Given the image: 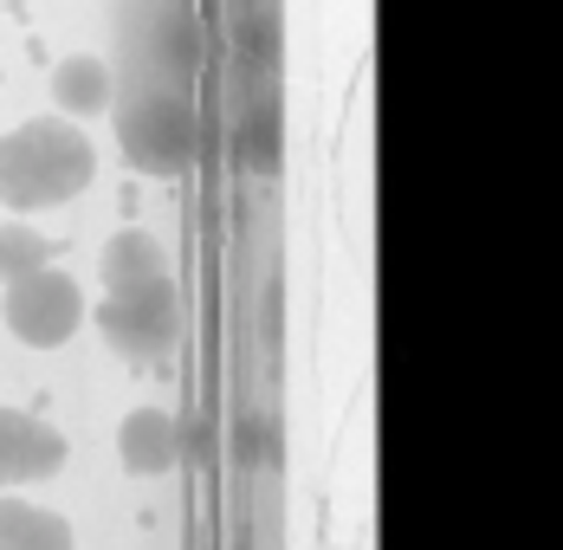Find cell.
<instances>
[{
  "label": "cell",
  "instance_id": "obj_1",
  "mask_svg": "<svg viewBox=\"0 0 563 550\" xmlns=\"http://www.w3.org/2000/svg\"><path fill=\"white\" fill-rule=\"evenodd\" d=\"M91 175H98L91 136L71 130L65 117H33V123L0 136V208H13V215L58 208L71 195H85Z\"/></svg>",
  "mask_w": 563,
  "mask_h": 550
},
{
  "label": "cell",
  "instance_id": "obj_2",
  "mask_svg": "<svg viewBox=\"0 0 563 550\" xmlns=\"http://www.w3.org/2000/svg\"><path fill=\"white\" fill-rule=\"evenodd\" d=\"M7 285V330L33 350H58L71 330L85 324V292L71 285V273H53V266H33L20 278H0Z\"/></svg>",
  "mask_w": 563,
  "mask_h": 550
},
{
  "label": "cell",
  "instance_id": "obj_3",
  "mask_svg": "<svg viewBox=\"0 0 563 550\" xmlns=\"http://www.w3.org/2000/svg\"><path fill=\"white\" fill-rule=\"evenodd\" d=\"M98 330L111 337V350L150 363V356H169L175 337H181V298H175L169 278H150L136 292H111L98 305Z\"/></svg>",
  "mask_w": 563,
  "mask_h": 550
},
{
  "label": "cell",
  "instance_id": "obj_4",
  "mask_svg": "<svg viewBox=\"0 0 563 550\" xmlns=\"http://www.w3.org/2000/svg\"><path fill=\"white\" fill-rule=\"evenodd\" d=\"M123 156L143 168V175H188L201 156V123L181 98H143V105L123 117Z\"/></svg>",
  "mask_w": 563,
  "mask_h": 550
},
{
  "label": "cell",
  "instance_id": "obj_5",
  "mask_svg": "<svg viewBox=\"0 0 563 550\" xmlns=\"http://www.w3.org/2000/svg\"><path fill=\"white\" fill-rule=\"evenodd\" d=\"M65 466V435L46 428L40 415H20V408H0V493L13 486H40Z\"/></svg>",
  "mask_w": 563,
  "mask_h": 550
},
{
  "label": "cell",
  "instance_id": "obj_6",
  "mask_svg": "<svg viewBox=\"0 0 563 550\" xmlns=\"http://www.w3.org/2000/svg\"><path fill=\"white\" fill-rule=\"evenodd\" d=\"M123 466L136 473V480H150V473H169L175 460H181V421L163 415V408H136L130 421H123Z\"/></svg>",
  "mask_w": 563,
  "mask_h": 550
},
{
  "label": "cell",
  "instance_id": "obj_7",
  "mask_svg": "<svg viewBox=\"0 0 563 550\" xmlns=\"http://www.w3.org/2000/svg\"><path fill=\"white\" fill-rule=\"evenodd\" d=\"M98 273H104V292H136V285H150V278H169V253H163V240L156 233H117L111 246H104V260H98Z\"/></svg>",
  "mask_w": 563,
  "mask_h": 550
},
{
  "label": "cell",
  "instance_id": "obj_8",
  "mask_svg": "<svg viewBox=\"0 0 563 550\" xmlns=\"http://www.w3.org/2000/svg\"><path fill=\"white\" fill-rule=\"evenodd\" d=\"M0 550H71V525L46 505L0 493Z\"/></svg>",
  "mask_w": 563,
  "mask_h": 550
},
{
  "label": "cell",
  "instance_id": "obj_9",
  "mask_svg": "<svg viewBox=\"0 0 563 550\" xmlns=\"http://www.w3.org/2000/svg\"><path fill=\"white\" fill-rule=\"evenodd\" d=\"M53 98H58L65 117H98V110L111 105V65H104V58H91V53L58 58Z\"/></svg>",
  "mask_w": 563,
  "mask_h": 550
},
{
  "label": "cell",
  "instance_id": "obj_10",
  "mask_svg": "<svg viewBox=\"0 0 563 550\" xmlns=\"http://www.w3.org/2000/svg\"><path fill=\"white\" fill-rule=\"evenodd\" d=\"M46 260H53V246L33 227H0V278H20L33 266H46Z\"/></svg>",
  "mask_w": 563,
  "mask_h": 550
},
{
  "label": "cell",
  "instance_id": "obj_11",
  "mask_svg": "<svg viewBox=\"0 0 563 550\" xmlns=\"http://www.w3.org/2000/svg\"><path fill=\"white\" fill-rule=\"evenodd\" d=\"M246 130H253V136H246V163L260 168V175H266V168H279V117H273V110H260Z\"/></svg>",
  "mask_w": 563,
  "mask_h": 550
}]
</instances>
